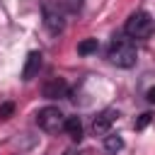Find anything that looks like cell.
<instances>
[{"instance_id":"1","label":"cell","mask_w":155,"mask_h":155,"mask_svg":"<svg viewBox=\"0 0 155 155\" xmlns=\"http://www.w3.org/2000/svg\"><path fill=\"white\" fill-rule=\"evenodd\" d=\"M107 58H109V63H111V65H116V68H131V65H136L138 51H136V46H133V41H131V39L116 36V39L109 44Z\"/></svg>"},{"instance_id":"2","label":"cell","mask_w":155,"mask_h":155,"mask_svg":"<svg viewBox=\"0 0 155 155\" xmlns=\"http://www.w3.org/2000/svg\"><path fill=\"white\" fill-rule=\"evenodd\" d=\"M124 31H126L131 39H148V36L155 31V19H153L148 12L138 10V12H133V15L126 19Z\"/></svg>"},{"instance_id":"3","label":"cell","mask_w":155,"mask_h":155,"mask_svg":"<svg viewBox=\"0 0 155 155\" xmlns=\"http://www.w3.org/2000/svg\"><path fill=\"white\" fill-rule=\"evenodd\" d=\"M41 12H44V27L51 31V34H61L63 27H65V12L58 2L53 0H46L41 5Z\"/></svg>"},{"instance_id":"4","label":"cell","mask_w":155,"mask_h":155,"mask_svg":"<svg viewBox=\"0 0 155 155\" xmlns=\"http://www.w3.org/2000/svg\"><path fill=\"white\" fill-rule=\"evenodd\" d=\"M63 121H65V116H63V111H61L58 107H44V109H39V114H36V124H39V128L46 131V133L61 131V128H63Z\"/></svg>"},{"instance_id":"5","label":"cell","mask_w":155,"mask_h":155,"mask_svg":"<svg viewBox=\"0 0 155 155\" xmlns=\"http://www.w3.org/2000/svg\"><path fill=\"white\" fill-rule=\"evenodd\" d=\"M116 119H119V111H116V109H104V111H99V114L94 116L92 131H94L97 136H107V133L111 131V126H114Z\"/></svg>"},{"instance_id":"6","label":"cell","mask_w":155,"mask_h":155,"mask_svg":"<svg viewBox=\"0 0 155 155\" xmlns=\"http://www.w3.org/2000/svg\"><path fill=\"white\" fill-rule=\"evenodd\" d=\"M44 97H48V99H58V97H65L68 94V82L63 80V78H53V80H48L46 85H44Z\"/></svg>"},{"instance_id":"7","label":"cell","mask_w":155,"mask_h":155,"mask_svg":"<svg viewBox=\"0 0 155 155\" xmlns=\"http://www.w3.org/2000/svg\"><path fill=\"white\" fill-rule=\"evenodd\" d=\"M39 68H41V53L39 51H31L29 56H27V63H24V68H22V80H34L36 78V73H39Z\"/></svg>"},{"instance_id":"8","label":"cell","mask_w":155,"mask_h":155,"mask_svg":"<svg viewBox=\"0 0 155 155\" xmlns=\"http://www.w3.org/2000/svg\"><path fill=\"white\" fill-rule=\"evenodd\" d=\"M63 131H65L73 140H80V138H82V121H80L78 116H68V119L63 121Z\"/></svg>"},{"instance_id":"9","label":"cell","mask_w":155,"mask_h":155,"mask_svg":"<svg viewBox=\"0 0 155 155\" xmlns=\"http://www.w3.org/2000/svg\"><path fill=\"white\" fill-rule=\"evenodd\" d=\"M121 148H124V138L121 136H116V133H107L104 136V150L107 153H114L116 155Z\"/></svg>"},{"instance_id":"10","label":"cell","mask_w":155,"mask_h":155,"mask_svg":"<svg viewBox=\"0 0 155 155\" xmlns=\"http://www.w3.org/2000/svg\"><path fill=\"white\" fill-rule=\"evenodd\" d=\"M97 48H99L97 39H85V41H80V44H78V53H80V56H90V53H97Z\"/></svg>"},{"instance_id":"11","label":"cell","mask_w":155,"mask_h":155,"mask_svg":"<svg viewBox=\"0 0 155 155\" xmlns=\"http://www.w3.org/2000/svg\"><path fill=\"white\" fill-rule=\"evenodd\" d=\"M12 111H15V104H12V102L0 104V119H10V116H12Z\"/></svg>"},{"instance_id":"12","label":"cell","mask_w":155,"mask_h":155,"mask_svg":"<svg viewBox=\"0 0 155 155\" xmlns=\"http://www.w3.org/2000/svg\"><path fill=\"white\" fill-rule=\"evenodd\" d=\"M150 119H153V114H148V111H145V114H140V119L136 121V128H145V126L150 124Z\"/></svg>"},{"instance_id":"13","label":"cell","mask_w":155,"mask_h":155,"mask_svg":"<svg viewBox=\"0 0 155 155\" xmlns=\"http://www.w3.org/2000/svg\"><path fill=\"white\" fill-rule=\"evenodd\" d=\"M148 102H153V104H155V87H150V90H148Z\"/></svg>"}]
</instances>
